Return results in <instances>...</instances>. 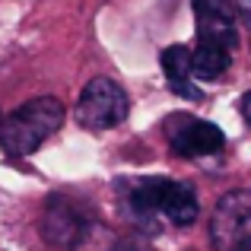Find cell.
Returning <instances> with one entry per match:
<instances>
[{"label":"cell","mask_w":251,"mask_h":251,"mask_svg":"<svg viewBox=\"0 0 251 251\" xmlns=\"http://www.w3.org/2000/svg\"><path fill=\"white\" fill-rule=\"evenodd\" d=\"M115 251H143V248H137V245H118Z\"/></svg>","instance_id":"7c38bea8"},{"label":"cell","mask_w":251,"mask_h":251,"mask_svg":"<svg viewBox=\"0 0 251 251\" xmlns=\"http://www.w3.org/2000/svg\"><path fill=\"white\" fill-rule=\"evenodd\" d=\"M162 64V74H166V83L175 96L181 99H191V102H201L203 99V89L194 86V74H191V51L184 45H172V48L162 51L159 57Z\"/></svg>","instance_id":"ba28073f"},{"label":"cell","mask_w":251,"mask_h":251,"mask_svg":"<svg viewBox=\"0 0 251 251\" xmlns=\"http://www.w3.org/2000/svg\"><path fill=\"white\" fill-rule=\"evenodd\" d=\"M210 242L216 251H251V194L229 191L210 216Z\"/></svg>","instance_id":"277c9868"},{"label":"cell","mask_w":251,"mask_h":251,"mask_svg":"<svg viewBox=\"0 0 251 251\" xmlns=\"http://www.w3.org/2000/svg\"><path fill=\"white\" fill-rule=\"evenodd\" d=\"M229 64H232V54H229V48H223V45L201 42L191 51V74H194L197 80H216V76H223L229 70Z\"/></svg>","instance_id":"9c48e42d"},{"label":"cell","mask_w":251,"mask_h":251,"mask_svg":"<svg viewBox=\"0 0 251 251\" xmlns=\"http://www.w3.org/2000/svg\"><path fill=\"white\" fill-rule=\"evenodd\" d=\"M194 16H197V38L213 42L232 51L239 45L235 32V10L229 0H194Z\"/></svg>","instance_id":"8992f818"},{"label":"cell","mask_w":251,"mask_h":251,"mask_svg":"<svg viewBox=\"0 0 251 251\" xmlns=\"http://www.w3.org/2000/svg\"><path fill=\"white\" fill-rule=\"evenodd\" d=\"M235 10V19H242V23L251 29V0H229Z\"/></svg>","instance_id":"30bf717a"},{"label":"cell","mask_w":251,"mask_h":251,"mask_svg":"<svg viewBox=\"0 0 251 251\" xmlns=\"http://www.w3.org/2000/svg\"><path fill=\"white\" fill-rule=\"evenodd\" d=\"M166 134L169 143L178 156L184 159H197V156H213L226 147V134L216 124L201 121L191 115H172L166 121Z\"/></svg>","instance_id":"5b68a950"},{"label":"cell","mask_w":251,"mask_h":251,"mask_svg":"<svg viewBox=\"0 0 251 251\" xmlns=\"http://www.w3.org/2000/svg\"><path fill=\"white\" fill-rule=\"evenodd\" d=\"M130 207L143 223L156 226L159 216H166L175 226H191L197 220V197L184 181H169V178H147L134 184L130 191Z\"/></svg>","instance_id":"7a4b0ae2"},{"label":"cell","mask_w":251,"mask_h":251,"mask_svg":"<svg viewBox=\"0 0 251 251\" xmlns=\"http://www.w3.org/2000/svg\"><path fill=\"white\" fill-rule=\"evenodd\" d=\"M242 115H245V121L251 124V89L242 96Z\"/></svg>","instance_id":"8fae6325"},{"label":"cell","mask_w":251,"mask_h":251,"mask_svg":"<svg viewBox=\"0 0 251 251\" xmlns=\"http://www.w3.org/2000/svg\"><path fill=\"white\" fill-rule=\"evenodd\" d=\"M64 124V105L54 96H38L0 121V147L10 156H29Z\"/></svg>","instance_id":"6da1fadb"},{"label":"cell","mask_w":251,"mask_h":251,"mask_svg":"<svg viewBox=\"0 0 251 251\" xmlns=\"http://www.w3.org/2000/svg\"><path fill=\"white\" fill-rule=\"evenodd\" d=\"M42 232H45V239H48L51 245L76 248L80 239L86 235V220H83V213L70 201H64V197H51L48 207H45Z\"/></svg>","instance_id":"52a82bcc"},{"label":"cell","mask_w":251,"mask_h":251,"mask_svg":"<svg viewBox=\"0 0 251 251\" xmlns=\"http://www.w3.org/2000/svg\"><path fill=\"white\" fill-rule=\"evenodd\" d=\"M130 102L127 92L108 76H96L83 86L80 102H76V121L86 130H111L127 118Z\"/></svg>","instance_id":"3957f363"}]
</instances>
